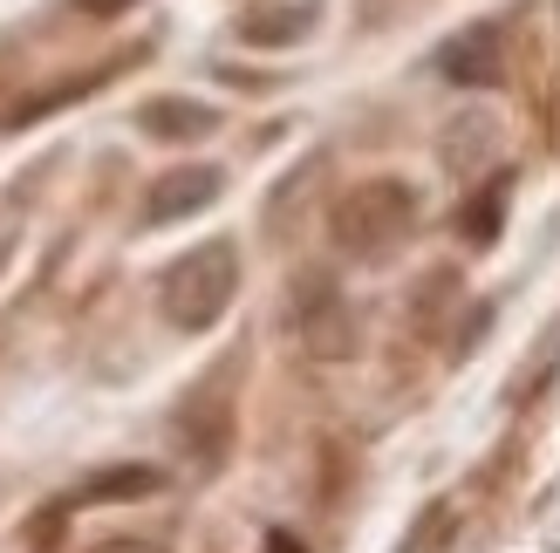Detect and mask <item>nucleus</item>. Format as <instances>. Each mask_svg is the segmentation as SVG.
Instances as JSON below:
<instances>
[{"mask_svg": "<svg viewBox=\"0 0 560 553\" xmlns=\"http://www.w3.org/2000/svg\"><path fill=\"white\" fill-rule=\"evenodd\" d=\"M75 8L90 14V21H117V14H130V8H137V0H75Z\"/></svg>", "mask_w": 560, "mask_h": 553, "instance_id": "f8f14e48", "label": "nucleus"}, {"mask_svg": "<svg viewBox=\"0 0 560 553\" xmlns=\"http://www.w3.org/2000/svg\"><path fill=\"white\" fill-rule=\"evenodd\" d=\"M267 553H307V546H301L294 533H267Z\"/></svg>", "mask_w": 560, "mask_h": 553, "instance_id": "4468645a", "label": "nucleus"}, {"mask_svg": "<svg viewBox=\"0 0 560 553\" xmlns=\"http://www.w3.org/2000/svg\"><path fill=\"white\" fill-rule=\"evenodd\" d=\"M288 321H294V336H301V349L315 355V363H342V355H355V308L342 301V287H335L328 273H301L294 281Z\"/></svg>", "mask_w": 560, "mask_h": 553, "instance_id": "7ed1b4c3", "label": "nucleus"}, {"mask_svg": "<svg viewBox=\"0 0 560 553\" xmlns=\"http://www.w3.org/2000/svg\"><path fill=\"white\" fill-rule=\"evenodd\" d=\"M90 553H164L158 540H103V546H90Z\"/></svg>", "mask_w": 560, "mask_h": 553, "instance_id": "ddd939ff", "label": "nucleus"}, {"mask_svg": "<svg viewBox=\"0 0 560 553\" xmlns=\"http://www.w3.org/2000/svg\"><path fill=\"white\" fill-rule=\"evenodd\" d=\"M219 191H226V172H212V164H178V172L151 178V191H144V226H178V219L206 212Z\"/></svg>", "mask_w": 560, "mask_h": 553, "instance_id": "423d86ee", "label": "nucleus"}, {"mask_svg": "<svg viewBox=\"0 0 560 553\" xmlns=\"http://www.w3.org/2000/svg\"><path fill=\"white\" fill-rule=\"evenodd\" d=\"M315 27V0H267V8L240 14V42L246 48H294Z\"/></svg>", "mask_w": 560, "mask_h": 553, "instance_id": "6e6552de", "label": "nucleus"}, {"mask_svg": "<svg viewBox=\"0 0 560 553\" xmlns=\"http://www.w3.org/2000/svg\"><path fill=\"white\" fill-rule=\"evenodd\" d=\"M506 199H513V178H506V172H492V178L479 185V199H465L458 233H465L471 246H492V239H499V219H506Z\"/></svg>", "mask_w": 560, "mask_h": 553, "instance_id": "1a4fd4ad", "label": "nucleus"}, {"mask_svg": "<svg viewBox=\"0 0 560 553\" xmlns=\"http://www.w3.org/2000/svg\"><path fill=\"white\" fill-rule=\"evenodd\" d=\"M233 294H240V246L233 239H206V246H191L185 260L164 267L158 308H164L172 328H185V336H206V328L233 308Z\"/></svg>", "mask_w": 560, "mask_h": 553, "instance_id": "f03ea898", "label": "nucleus"}, {"mask_svg": "<svg viewBox=\"0 0 560 553\" xmlns=\"http://www.w3.org/2000/svg\"><path fill=\"white\" fill-rule=\"evenodd\" d=\"M431 69H438L444 82H458V90H499V82H506V69H513L506 21H471V27H458V35L431 55Z\"/></svg>", "mask_w": 560, "mask_h": 553, "instance_id": "20e7f679", "label": "nucleus"}, {"mask_svg": "<svg viewBox=\"0 0 560 553\" xmlns=\"http://www.w3.org/2000/svg\"><path fill=\"white\" fill-rule=\"evenodd\" d=\"M164 479L151 472V464H117V472H96L90 485L75 492L69 506H103V499H144V492H158Z\"/></svg>", "mask_w": 560, "mask_h": 553, "instance_id": "9b49d317", "label": "nucleus"}, {"mask_svg": "<svg viewBox=\"0 0 560 553\" xmlns=\"http://www.w3.org/2000/svg\"><path fill=\"white\" fill-rule=\"evenodd\" d=\"M328 233L349 260H389L417 233V191L404 178H362L328 205Z\"/></svg>", "mask_w": 560, "mask_h": 553, "instance_id": "f257e3e1", "label": "nucleus"}, {"mask_svg": "<svg viewBox=\"0 0 560 553\" xmlns=\"http://www.w3.org/2000/svg\"><path fill=\"white\" fill-rule=\"evenodd\" d=\"M172 431H178V445L191 451V464H206V472H212V464L233 451V397L212 390V383H206V390H191L185 410L172 417Z\"/></svg>", "mask_w": 560, "mask_h": 553, "instance_id": "39448f33", "label": "nucleus"}, {"mask_svg": "<svg viewBox=\"0 0 560 553\" xmlns=\"http://www.w3.org/2000/svg\"><path fill=\"white\" fill-rule=\"evenodd\" d=\"M499 151V123L492 117H458L452 130H444V164H452V172H479V164Z\"/></svg>", "mask_w": 560, "mask_h": 553, "instance_id": "9d476101", "label": "nucleus"}, {"mask_svg": "<svg viewBox=\"0 0 560 553\" xmlns=\"http://www.w3.org/2000/svg\"><path fill=\"white\" fill-rule=\"evenodd\" d=\"M137 123H144V137H158V144H199V137L219 130V109L191 103V96H151L137 109Z\"/></svg>", "mask_w": 560, "mask_h": 553, "instance_id": "0eeeda50", "label": "nucleus"}]
</instances>
